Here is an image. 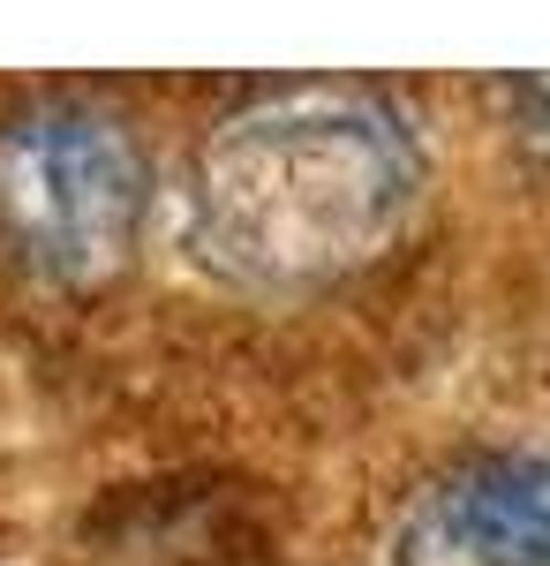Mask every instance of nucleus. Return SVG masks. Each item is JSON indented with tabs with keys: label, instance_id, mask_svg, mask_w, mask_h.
I'll list each match as a JSON object with an SVG mask.
<instances>
[{
	"label": "nucleus",
	"instance_id": "obj_1",
	"mask_svg": "<svg viewBox=\"0 0 550 566\" xmlns=\"http://www.w3.org/2000/svg\"><path fill=\"white\" fill-rule=\"evenodd\" d=\"M415 197L423 151L392 98L295 84L204 136L189 219L219 272L250 287H325L392 250Z\"/></svg>",
	"mask_w": 550,
	"mask_h": 566
},
{
	"label": "nucleus",
	"instance_id": "obj_2",
	"mask_svg": "<svg viewBox=\"0 0 550 566\" xmlns=\"http://www.w3.org/2000/svg\"><path fill=\"white\" fill-rule=\"evenodd\" d=\"M151 212L144 144L76 98L0 122V258L45 287H98L136 258Z\"/></svg>",
	"mask_w": 550,
	"mask_h": 566
},
{
	"label": "nucleus",
	"instance_id": "obj_3",
	"mask_svg": "<svg viewBox=\"0 0 550 566\" xmlns=\"http://www.w3.org/2000/svg\"><path fill=\"white\" fill-rule=\"evenodd\" d=\"M392 566H550V453H490L437 476L392 536Z\"/></svg>",
	"mask_w": 550,
	"mask_h": 566
}]
</instances>
